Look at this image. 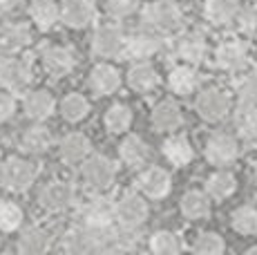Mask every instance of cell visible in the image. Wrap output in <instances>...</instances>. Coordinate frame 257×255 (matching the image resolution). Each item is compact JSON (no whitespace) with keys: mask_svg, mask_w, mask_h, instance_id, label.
Wrapping results in <instances>:
<instances>
[{"mask_svg":"<svg viewBox=\"0 0 257 255\" xmlns=\"http://www.w3.org/2000/svg\"><path fill=\"white\" fill-rule=\"evenodd\" d=\"M148 202L137 193H125L118 202H114V224L127 230H137L148 219Z\"/></svg>","mask_w":257,"mask_h":255,"instance_id":"obj_5","label":"cell"},{"mask_svg":"<svg viewBox=\"0 0 257 255\" xmlns=\"http://www.w3.org/2000/svg\"><path fill=\"white\" fill-rule=\"evenodd\" d=\"M58 112L67 123H78V121L87 119V114H90V101L78 92H72V94L63 96V101L58 103Z\"/></svg>","mask_w":257,"mask_h":255,"instance_id":"obj_31","label":"cell"},{"mask_svg":"<svg viewBox=\"0 0 257 255\" xmlns=\"http://www.w3.org/2000/svg\"><path fill=\"white\" fill-rule=\"evenodd\" d=\"M148 155H150V150H148L146 141L137 135L125 137V139L121 141V146H118V157H121V161L125 166H130V168L143 166L148 161Z\"/></svg>","mask_w":257,"mask_h":255,"instance_id":"obj_29","label":"cell"},{"mask_svg":"<svg viewBox=\"0 0 257 255\" xmlns=\"http://www.w3.org/2000/svg\"><path fill=\"white\" fill-rule=\"evenodd\" d=\"M141 0H107V12L114 18H127L139 9Z\"/></svg>","mask_w":257,"mask_h":255,"instance_id":"obj_41","label":"cell"},{"mask_svg":"<svg viewBox=\"0 0 257 255\" xmlns=\"http://www.w3.org/2000/svg\"><path fill=\"white\" fill-rule=\"evenodd\" d=\"M25 213L23 208L12 199H0V230L3 233H14L23 226Z\"/></svg>","mask_w":257,"mask_h":255,"instance_id":"obj_36","label":"cell"},{"mask_svg":"<svg viewBox=\"0 0 257 255\" xmlns=\"http://www.w3.org/2000/svg\"><path fill=\"white\" fill-rule=\"evenodd\" d=\"M137 186L146 197L150 199H164L172 188V179H170V173L166 168H159V166H150L146 168L143 173L139 175L137 179Z\"/></svg>","mask_w":257,"mask_h":255,"instance_id":"obj_14","label":"cell"},{"mask_svg":"<svg viewBox=\"0 0 257 255\" xmlns=\"http://www.w3.org/2000/svg\"><path fill=\"white\" fill-rule=\"evenodd\" d=\"M32 43V29L25 23L0 25V52H21Z\"/></svg>","mask_w":257,"mask_h":255,"instance_id":"obj_21","label":"cell"},{"mask_svg":"<svg viewBox=\"0 0 257 255\" xmlns=\"http://www.w3.org/2000/svg\"><path fill=\"white\" fill-rule=\"evenodd\" d=\"M206 52H208V47H206L204 36L197 32L181 34L175 41V45H172V54L181 63H188V65H195V67L206 58Z\"/></svg>","mask_w":257,"mask_h":255,"instance_id":"obj_15","label":"cell"},{"mask_svg":"<svg viewBox=\"0 0 257 255\" xmlns=\"http://www.w3.org/2000/svg\"><path fill=\"white\" fill-rule=\"evenodd\" d=\"M246 253H248V255H257V244H255V246H250V248H246Z\"/></svg>","mask_w":257,"mask_h":255,"instance_id":"obj_44","label":"cell"},{"mask_svg":"<svg viewBox=\"0 0 257 255\" xmlns=\"http://www.w3.org/2000/svg\"><path fill=\"white\" fill-rule=\"evenodd\" d=\"M215 61L224 72H239V70H244L246 63H248V47L241 41H235V38L224 41L217 47Z\"/></svg>","mask_w":257,"mask_h":255,"instance_id":"obj_16","label":"cell"},{"mask_svg":"<svg viewBox=\"0 0 257 255\" xmlns=\"http://www.w3.org/2000/svg\"><path fill=\"white\" fill-rule=\"evenodd\" d=\"M38 177V166L25 157H9L0 164V184L12 193H25Z\"/></svg>","mask_w":257,"mask_h":255,"instance_id":"obj_3","label":"cell"},{"mask_svg":"<svg viewBox=\"0 0 257 255\" xmlns=\"http://www.w3.org/2000/svg\"><path fill=\"white\" fill-rule=\"evenodd\" d=\"M87 83H90V90L94 94L107 96V94H114L121 87V74H118L116 67L107 65V63H98V65L92 67Z\"/></svg>","mask_w":257,"mask_h":255,"instance_id":"obj_18","label":"cell"},{"mask_svg":"<svg viewBox=\"0 0 257 255\" xmlns=\"http://www.w3.org/2000/svg\"><path fill=\"white\" fill-rule=\"evenodd\" d=\"M148 246L157 255H177L184 251V244H181L179 235L172 233V230H157V233H152Z\"/></svg>","mask_w":257,"mask_h":255,"instance_id":"obj_34","label":"cell"},{"mask_svg":"<svg viewBox=\"0 0 257 255\" xmlns=\"http://www.w3.org/2000/svg\"><path fill=\"white\" fill-rule=\"evenodd\" d=\"M192 251L199 255H219L226 251V242L219 233H212V230H204V233L197 235L195 244H192Z\"/></svg>","mask_w":257,"mask_h":255,"instance_id":"obj_38","label":"cell"},{"mask_svg":"<svg viewBox=\"0 0 257 255\" xmlns=\"http://www.w3.org/2000/svg\"><path fill=\"white\" fill-rule=\"evenodd\" d=\"M58 153H61V159L65 161V164L76 166L92 153V141L87 139L83 132H70L67 137L61 139Z\"/></svg>","mask_w":257,"mask_h":255,"instance_id":"obj_19","label":"cell"},{"mask_svg":"<svg viewBox=\"0 0 257 255\" xmlns=\"http://www.w3.org/2000/svg\"><path fill=\"white\" fill-rule=\"evenodd\" d=\"M161 153H164L168 164H172L175 168L188 166L192 161V157H195V150H192L190 141H188L186 137H179V135L168 137L164 141V146H161Z\"/></svg>","mask_w":257,"mask_h":255,"instance_id":"obj_26","label":"cell"},{"mask_svg":"<svg viewBox=\"0 0 257 255\" xmlns=\"http://www.w3.org/2000/svg\"><path fill=\"white\" fill-rule=\"evenodd\" d=\"M195 110L204 121L215 123V121H221L230 112V96L219 87H208L197 96Z\"/></svg>","mask_w":257,"mask_h":255,"instance_id":"obj_8","label":"cell"},{"mask_svg":"<svg viewBox=\"0 0 257 255\" xmlns=\"http://www.w3.org/2000/svg\"><path fill=\"white\" fill-rule=\"evenodd\" d=\"M253 177H255V184H257V164H255V168H253Z\"/></svg>","mask_w":257,"mask_h":255,"instance_id":"obj_45","label":"cell"},{"mask_svg":"<svg viewBox=\"0 0 257 255\" xmlns=\"http://www.w3.org/2000/svg\"><path fill=\"white\" fill-rule=\"evenodd\" d=\"M78 222L81 226L92 230L112 228L114 226V204L105 197H92L78 210Z\"/></svg>","mask_w":257,"mask_h":255,"instance_id":"obj_6","label":"cell"},{"mask_svg":"<svg viewBox=\"0 0 257 255\" xmlns=\"http://www.w3.org/2000/svg\"><path fill=\"white\" fill-rule=\"evenodd\" d=\"M125 78H127V85L135 92H141V94H146V92L155 90L159 85V72L146 61H139L137 65H132Z\"/></svg>","mask_w":257,"mask_h":255,"instance_id":"obj_28","label":"cell"},{"mask_svg":"<svg viewBox=\"0 0 257 255\" xmlns=\"http://www.w3.org/2000/svg\"><path fill=\"white\" fill-rule=\"evenodd\" d=\"M237 12H239V0H206L204 3L206 21L215 27L233 25Z\"/></svg>","mask_w":257,"mask_h":255,"instance_id":"obj_20","label":"cell"},{"mask_svg":"<svg viewBox=\"0 0 257 255\" xmlns=\"http://www.w3.org/2000/svg\"><path fill=\"white\" fill-rule=\"evenodd\" d=\"M199 85V74H197L195 65H188V63H181V65H175L168 74V87H170L172 94H192Z\"/></svg>","mask_w":257,"mask_h":255,"instance_id":"obj_23","label":"cell"},{"mask_svg":"<svg viewBox=\"0 0 257 255\" xmlns=\"http://www.w3.org/2000/svg\"><path fill=\"white\" fill-rule=\"evenodd\" d=\"M150 121L159 132H172L184 123V114H181V107L177 105L175 101L166 99L155 105V110H152V114H150Z\"/></svg>","mask_w":257,"mask_h":255,"instance_id":"obj_24","label":"cell"},{"mask_svg":"<svg viewBox=\"0 0 257 255\" xmlns=\"http://www.w3.org/2000/svg\"><path fill=\"white\" fill-rule=\"evenodd\" d=\"M58 9H61V21L70 29H85L96 21L94 0H63Z\"/></svg>","mask_w":257,"mask_h":255,"instance_id":"obj_12","label":"cell"},{"mask_svg":"<svg viewBox=\"0 0 257 255\" xmlns=\"http://www.w3.org/2000/svg\"><path fill=\"white\" fill-rule=\"evenodd\" d=\"M29 18L41 32H47L61 21V9L56 0H32L29 3Z\"/></svg>","mask_w":257,"mask_h":255,"instance_id":"obj_25","label":"cell"},{"mask_svg":"<svg viewBox=\"0 0 257 255\" xmlns=\"http://www.w3.org/2000/svg\"><path fill=\"white\" fill-rule=\"evenodd\" d=\"M18 146L25 155H43L52 146V132L45 125H41V121H36V125H29L23 130Z\"/></svg>","mask_w":257,"mask_h":255,"instance_id":"obj_22","label":"cell"},{"mask_svg":"<svg viewBox=\"0 0 257 255\" xmlns=\"http://www.w3.org/2000/svg\"><path fill=\"white\" fill-rule=\"evenodd\" d=\"M141 21L146 29L159 34V36H168V34H175L181 29L184 14L175 0H152L150 5L143 7Z\"/></svg>","mask_w":257,"mask_h":255,"instance_id":"obj_1","label":"cell"},{"mask_svg":"<svg viewBox=\"0 0 257 255\" xmlns=\"http://www.w3.org/2000/svg\"><path fill=\"white\" fill-rule=\"evenodd\" d=\"M237 101L239 105L257 107V70L237 83Z\"/></svg>","mask_w":257,"mask_h":255,"instance_id":"obj_39","label":"cell"},{"mask_svg":"<svg viewBox=\"0 0 257 255\" xmlns=\"http://www.w3.org/2000/svg\"><path fill=\"white\" fill-rule=\"evenodd\" d=\"M164 47V36L150 32L143 27L141 32H135L130 36H125V47H123V56L135 58V61H148L155 54L161 52Z\"/></svg>","mask_w":257,"mask_h":255,"instance_id":"obj_9","label":"cell"},{"mask_svg":"<svg viewBox=\"0 0 257 255\" xmlns=\"http://www.w3.org/2000/svg\"><path fill=\"white\" fill-rule=\"evenodd\" d=\"M74 202H76V188L70 181H63V179L49 181L45 188L41 190V195H38V204L45 210H49V213L67 210Z\"/></svg>","mask_w":257,"mask_h":255,"instance_id":"obj_10","label":"cell"},{"mask_svg":"<svg viewBox=\"0 0 257 255\" xmlns=\"http://www.w3.org/2000/svg\"><path fill=\"white\" fill-rule=\"evenodd\" d=\"M235 188H237V179L228 170H217V173H212L208 181H206V195H208L210 199L230 197V195L235 193Z\"/></svg>","mask_w":257,"mask_h":255,"instance_id":"obj_32","label":"cell"},{"mask_svg":"<svg viewBox=\"0 0 257 255\" xmlns=\"http://www.w3.org/2000/svg\"><path fill=\"white\" fill-rule=\"evenodd\" d=\"M21 5H23V0H0V16L16 12Z\"/></svg>","mask_w":257,"mask_h":255,"instance_id":"obj_43","label":"cell"},{"mask_svg":"<svg viewBox=\"0 0 257 255\" xmlns=\"http://www.w3.org/2000/svg\"><path fill=\"white\" fill-rule=\"evenodd\" d=\"M54 110H56V101L47 90H32L23 99V112L32 121H45L54 114Z\"/></svg>","mask_w":257,"mask_h":255,"instance_id":"obj_17","label":"cell"},{"mask_svg":"<svg viewBox=\"0 0 257 255\" xmlns=\"http://www.w3.org/2000/svg\"><path fill=\"white\" fill-rule=\"evenodd\" d=\"M41 63H43V70H45L49 76L61 78V76H67L74 70L76 58H74L72 50H67V47L47 45L41 50Z\"/></svg>","mask_w":257,"mask_h":255,"instance_id":"obj_13","label":"cell"},{"mask_svg":"<svg viewBox=\"0 0 257 255\" xmlns=\"http://www.w3.org/2000/svg\"><path fill=\"white\" fill-rule=\"evenodd\" d=\"M235 128L241 139L257 141V107L239 105V110L235 114Z\"/></svg>","mask_w":257,"mask_h":255,"instance_id":"obj_35","label":"cell"},{"mask_svg":"<svg viewBox=\"0 0 257 255\" xmlns=\"http://www.w3.org/2000/svg\"><path fill=\"white\" fill-rule=\"evenodd\" d=\"M0 244H3V242H0Z\"/></svg>","mask_w":257,"mask_h":255,"instance_id":"obj_46","label":"cell"},{"mask_svg":"<svg viewBox=\"0 0 257 255\" xmlns=\"http://www.w3.org/2000/svg\"><path fill=\"white\" fill-rule=\"evenodd\" d=\"M125 47V32L118 25H101L92 36V54L98 58L123 56Z\"/></svg>","mask_w":257,"mask_h":255,"instance_id":"obj_7","label":"cell"},{"mask_svg":"<svg viewBox=\"0 0 257 255\" xmlns=\"http://www.w3.org/2000/svg\"><path fill=\"white\" fill-rule=\"evenodd\" d=\"M179 206H181L184 217L195 219V222H199V219L210 215V197L204 190H188V193H184Z\"/></svg>","mask_w":257,"mask_h":255,"instance_id":"obj_30","label":"cell"},{"mask_svg":"<svg viewBox=\"0 0 257 255\" xmlns=\"http://www.w3.org/2000/svg\"><path fill=\"white\" fill-rule=\"evenodd\" d=\"M32 83V63L18 52H0V87L12 94L27 90Z\"/></svg>","mask_w":257,"mask_h":255,"instance_id":"obj_2","label":"cell"},{"mask_svg":"<svg viewBox=\"0 0 257 255\" xmlns=\"http://www.w3.org/2000/svg\"><path fill=\"white\" fill-rule=\"evenodd\" d=\"M81 177L85 181L87 188L92 190H107L114 184L116 177V166L112 164V159H107L105 155H87L81 161Z\"/></svg>","mask_w":257,"mask_h":255,"instance_id":"obj_4","label":"cell"},{"mask_svg":"<svg viewBox=\"0 0 257 255\" xmlns=\"http://www.w3.org/2000/svg\"><path fill=\"white\" fill-rule=\"evenodd\" d=\"M49 246H52V237H49V233L41 226L25 228L21 233V237H18V244H16V248L25 255H41V253L49 251Z\"/></svg>","mask_w":257,"mask_h":255,"instance_id":"obj_27","label":"cell"},{"mask_svg":"<svg viewBox=\"0 0 257 255\" xmlns=\"http://www.w3.org/2000/svg\"><path fill=\"white\" fill-rule=\"evenodd\" d=\"M103 123H105L110 135H123L132 125V110L127 105H123V103H114V105L107 107Z\"/></svg>","mask_w":257,"mask_h":255,"instance_id":"obj_33","label":"cell"},{"mask_svg":"<svg viewBox=\"0 0 257 255\" xmlns=\"http://www.w3.org/2000/svg\"><path fill=\"white\" fill-rule=\"evenodd\" d=\"M14 114H16V99L12 92L3 90L0 92V123H7Z\"/></svg>","mask_w":257,"mask_h":255,"instance_id":"obj_42","label":"cell"},{"mask_svg":"<svg viewBox=\"0 0 257 255\" xmlns=\"http://www.w3.org/2000/svg\"><path fill=\"white\" fill-rule=\"evenodd\" d=\"M204 155L208 159V164L217 166V168H224V166H230L239 155V146H237V139L233 135H226V132H215L212 137H208L206 141Z\"/></svg>","mask_w":257,"mask_h":255,"instance_id":"obj_11","label":"cell"},{"mask_svg":"<svg viewBox=\"0 0 257 255\" xmlns=\"http://www.w3.org/2000/svg\"><path fill=\"white\" fill-rule=\"evenodd\" d=\"M237 27L244 36H257V5H248V7H239L235 18Z\"/></svg>","mask_w":257,"mask_h":255,"instance_id":"obj_40","label":"cell"},{"mask_svg":"<svg viewBox=\"0 0 257 255\" xmlns=\"http://www.w3.org/2000/svg\"><path fill=\"white\" fill-rule=\"evenodd\" d=\"M230 224L237 233L241 235H255L257 233V208L253 206H239L230 215Z\"/></svg>","mask_w":257,"mask_h":255,"instance_id":"obj_37","label":"cell"}]
</instances>
